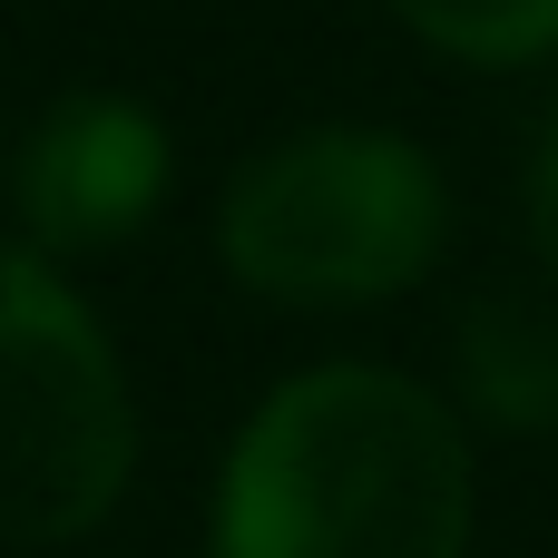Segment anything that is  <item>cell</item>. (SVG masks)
Segmentation results:
<instances>
[{
  "instance_id": "cell-2",
  "label": "cell",
  "mask_w": 558,
  "mask_h": 558,
  "mask_svg": "<svg viewBox=\"0 0 558 558\" xmlns=\"http://www.w3.org/2000/svg\"><path fill=\"white\" fill-rule=\"evenodd\" d=\"M451 226L441 167L383 128H294L226 177L216 245L275 304H373L432 275Z\"/></svg>"
},
{
  "instance_id": "cell-7",
  "label": "cell",
  "mask_w": 558,
  "mask_h": 558,
  "mask_svg": "<svg viewBox=\"0 0 558 558\" xmlns=\"http://www.w3.org/2000/svg\"><path fill=\"white\" fill-rule=\"evenodd\" d=\"M530 235H539V255H549V275H558V108H549L539 157H530Z\"/></svg>"
},
{
  "instance_id": "cell-6",
  "label": "cell",
  "mask_w": 558,
  "mask_h": 558,
  "mask_svg": "<svg viewBox=\"0 0 558 558\" xmlns=\"http://www.w3.org/2000/svg\"><path fill=\"white\" fill-rule=\"evenodd\" d=\"M392 10L461 59H530L558 39V0H392Z\"/></svg>"
},
{
  "instance_id": "cell-1",
  "label": "cell",
  "mask_w": 558,
  "mask_h": 558,
  "mask_svg": "<svg viewBox=\"0 0 558 558\" xmlns=\"http://www.w3.org/2000/svg\"><path fill=\"white\" fill-rule=\"evenodd\" d=\"M471 441L383 363H314L255 402L216 481V558H471Z\"/></svg>"
},
{
  "instance_id": "cell-3",
  "label": "cell",
  "mask_w": 558,
  "mask_h": 558,
  "mask_svg": "<svg viewBox=\"0 0 558 558\" xmlns=\"http://www.w3.org/2000/svg\"><path fill=\"white\" fill-rule=\"evenodd\" d=\"M137 461V412L88 304L0 245V549L88 539Z\"/></svg>"
},
{
  "instance_id": "cell-5",
  "label": "cell",
  "mask_w": 558,
  "mask_h": 558,
  "mask_svg": "<svg viewBox=\"0 0 558 558\" xmlns=\"http://www.w3.org/2000/svg\"><path fill=\"white\" fill-rule=\"evenodd\" d=\"M461 392L500 432H549L558 422V314L539 294H481L461 314Z\"/></svg>"
},
{
  "instance_id": "cell-4",
  "label": "cell",
  "mask_w": 558,
  "mask_h": 558,
  "mask_svg": "<svg viewBox=\"0 0 558 558\" xmlns=\"http://www.w3.org/2000/svg\"><path fill=\"white\" fill-rule=\"evenodd\" d=\"M157 186H167V128L118 88H69L20 147V216L49 255L137 235Z\"/></svg>"
}]
</instances>
